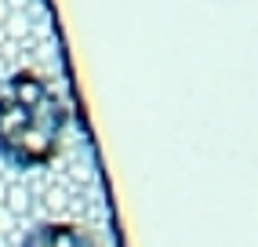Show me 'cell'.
I'll list each match as a JSON object with an SVG mask.
<instances>
[{"instance_id": "cell-1", "label": "cell", "mask_w": 258, "mask_h": 247, "mask_svg": "<svg viewBox=\"0 0 258 247\" xmlns=\"http://www.w3.org/2000/svg\"><path fill=\"white\" fill-rule=\"evenodd\" d=\"M66 128V105L37 73H15L0 91V160L29 171L47 164Z\"/></svg>"}, {"instance_id": "cell-4", "label": "cell", "mask_w": 258, "mask_h": 247, "mask_svg": "<svg viewBox=\"0 0 258 247\" xmlns=\"http://www.w3.org/2000/svg\"><path fill=\"white\" fill-rule=\"evenodd\" d=\"M0 247H4V236H0Z\"/></svg>"}, {"instance_id": "cell-2", "label": "cell", "mask_w": 258, "mask_h": 247, "mask_svg": "<svg viewBox=\"0 0 258 247\" xmlns=\"http://www.w3.org/2000/svg\"><path fill=\"white\" fill-rule=\"evenodd\" d=\"M22 247H98V243L70 222H44L37 229H29Z\"/></svg>"}, {"instance_id": "cell-3", "label": "cell", "mask_w": 258, "mask_h": 247, "mask_svg": "<svg viewBox=\"0 0 258 247\" xmlns=\"http://www.w3.org/2000/svg\"><path fill=\"white\" fill-rule=\"evenodd\" d=\"M26 211V189H8V215H22Z\"/></svg>"}]
</instances>
